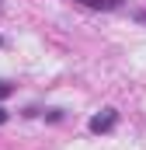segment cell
I'll return each mask as SVG.
<instances>
[{"label":"cell","mask_w":146,"mask_h":150,"mask_svg":"<svg viewBox=\"0 0 146 150\" xmlns=\"http://www.w3.org/2000/svg\"><path fill=\"white\" fill-rule=\"evenodd\" d=\"M115 119H118V112H115V108H105L101 115L91 119V133H108L111 126H115Z\"/></svg>","instance_id":"obj_1"},{"label":"cell","mask_w":146,"mask_h":150,"mask_svg":"<svg viewBox=\"0 0 146 150\" xmlns=\"http://www.w3.org/2000/svg\"><path fill=\"white\" fill-rule=\"evenodd\" d=\"M80 4H87V7H98V11H111V7H118L122 0H80Z\"/></svg>","instance_id":"obj_2"},{"label":"cell","mask_w":146,"mask_h":150,"mask_svg":"<svg viewBox=\"0 0 146 150\" xmlns=\"http://www.w3.org/2000/svg\"><path fill=\"white\" fill-rule=\"evenodd\" d=\"M11 94H14V87H11V84H0V101H4V98H11Z\"/></svg>","instance_id":"obj_3"},{"label":"cell","mask_w":146,"mask_h":150,"mask_svg":"<svg viewBox=\"0 0 146 150\" xmlns=\"http://www.w3.org/2000/svg\"><path fill=\"white\" fill-rule=\"evenodd\" d=\"M4 122H7V112H4V108H0V126H4Z\"/></svg>","instance_id":"obj_4"},{"label":"cell","mask_w":146,"mask_h":150,"mask_svg":"<svg viewBox=\"0 0 146 150\" xmlns=\"http://www.w3.org/2000/svg\"><path fill=\"white\" fill-rule=\"evenodd\" d=\"M136 18H139V21H146V14H136Z\"/></svg>","instance_id":"obj_5"},{"label":"cell","mask_w":146,"mask_h":150,"mask_svg":"<svg viewBox=\"0 0 146 150\" xmlns=\"http://www.w3.org/2000/svg\"><path fill=\"white\" fill-rule=\"evenodd\" d=\"M0 45H4V38H0Z\"/></svg>","instance_id":"obj_6"},{"label":"cell","mask_w":146,"mask_h":150,"mask_svg":"<svg viewBox=\"0 0 146 150\" xmlns=\"http://www.w3.org/2000/svg\"><path fill=\"white\" fill-rule=\"evenodd\" d=\"M0 7H4V0H0Z\"/></svg>","instance_id":"obj_7"}]
</instances>
